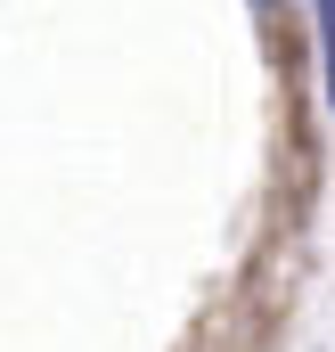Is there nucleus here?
I'll return each mask as SVG.
<instances>
[{"mask_svg":"<svg viewBox=\"0 0 335 352\" xmlns=\"http://www.w3.org/2000/svg\"><path fill=\"white\" fill-rule=\"evenodd\" d=\"M262 8H270V0H262Z\"/></svg>","mask_w":335,"mask_h":352,"instance_id":"nucleus-2","label":"nucleus"},{"mask_svg":"<svg viewBox=\"0 0 335 352\" xmlns=\"http://www.w3.org/2000/svg\"><path fill=\"white\" fill-rule=\"evenodd\" d=\"M311 25H327V0H311Z\"/></svg>","mask_w":335,"mask_h":352,"instance_id":"nucleus-1","label":"nucleus"}]
</instances>
